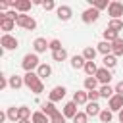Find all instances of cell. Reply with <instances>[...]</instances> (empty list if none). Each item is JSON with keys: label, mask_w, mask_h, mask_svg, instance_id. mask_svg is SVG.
I'll return each mask as SVG.
<instances>
[{"label": "cell", "mask_w": 123, "mask_h": 123, "mask_svg": "<svg viewBox=\"0 0 123 123\" xmlns=\"http://www.w3.org/2000/svg\"><path fill=\"white\" fill-rule=\"evenodd\" d=\"M23 81H25V86H27L33 94H40V92H44V83H42V79H40L35 71L25 73V75H23Z\"/></svg>", "instance_id": "cell-1"}, {"label": "cell", "mask_w": 123, "mask_h": 123, "mask_svg": "<svg viewBox=\"0 0 123 123\" xmlns=\"http://www.w3.org/2000/svg\"><path fill=\"white\" fill-rule=\"evenodd\" d=\"M38 65H40L38 54H25L23 60H21V67L25 69V73H31V71L38 69Z\"/></svg>", "instance_id": "cell-2"}, {"label": "cell", "mask_w": 123, "mask_h": 123, "mask_svg": "<svg viewBox=\"0 0 123 123\" xmlns=\"http://www.w3.org/2000/svg\"><path fill=\"white\" fill-rule=\"evenodd\" d=\"M15 25H19V27L25 29V31H35V29H37V21H35L31 15H27V13H19L17 19H15Z\"/></svg>", "instance_id": "cell-3"}, {"label": "cell", "mask_w": 123, "mask_h": 123, "mask_svg": "<svg viewBox=\"0 0 123 123\" xmlns=\"http://www.w3.org/2000/svg\"><path fill=\"white\" fill-rule=\"evenodd\" d=\"M108 15H110L111 19H119V17L123 15V2H119V0H111L110 6H108Z\"/></svg>", "instance_id": "cell-4"}, {"label": "cell", "mask_w": 123, "mask_h": 123, "mask_svg": "<svg viewBox=\"0 0 123 123\" xmlns=\"http://www.w3.org/2000/svg\"><path fill=\"white\" fill-rule=\"evenodd\" d=\"M0 44H2L4 50H17V48H19V40H17L13 35H2Z\"/></svg>", "instance_id": "cell-5"}, {"label": "cell", "mask_w": 123, "mask_h": 123, "mask_svg": "<svg viewBox=\"0 0 123 123\" xmlns=\"http://www.w3.org/2000/svg\"><path fill=\"white\" fill-rule=\"evenodd\" d=\"M98 17H100V12H98L96 8H86V10L81 13L83 23H94V21H98Z\"/></svg>", "instance_id": "cell-6"}, {"label": "cell", "mask_w": 123, "mask_h": 123, "mask_svg": "<svg viewBox=\"0 0 123 123\" xmlns=\"http://www.w3.org/2000/svg\"><path fill=\"white\" fill-rule=\"evenodd\" d=\"M108 110L119 113V111L123 110V96H121V94H113V96L108 100Z\"/></svg>", "instance_id": "cell-7"}, {"label": "cell", "mask_w": 123, "mask_h": 123, "mask_svg": "<svg viewBox=\"0 0 123 123\" xmlns=\"http://www.w3.org/2000/svg\"><path fill=\"white\" fill-rule=\"evenodd\" d=\"M15 27V21L6 17V13H0V29L4 31V35H10V31H13Z\"/></svg>", "instance_id": "cell-8"}, {"label": "cell", "mask_w": 123, "mask_h": 123, "mask_svg": "<svg viewBox=\"0 0 123 123\" xmlns=\"http://www.w3.org/2000/svg\"><path fill=\"white\" fill-rule=\"evenodd\" d=\"M31 6H33L31 0H15V2H12V8L15 12H19V13H27L31 10Z\"/></svg>", "instance_id": "cell-9"}, {"label": "cell", "mask_w": 123, "mask_h": 123, "mask_svg": "<svg viewBox=\"0 0 123 123\" xmlns=\"http://www.w3.org/2000/svg\"><path fill=\"white\" fill-rule=\"evenodd\" d=\"M56 15H58L60 21H69L71 15H73V10H71L69 6H58V8H56Z\"/></svg>", "instance_id": "cell-10"}, {"label": "cell", "mask_w": 123, "mask_h": 123, "mask_svg": "<svg viewBox=\"0 0 123 123\" xmlns=\"http://www.w3.org/2000/svg\"><path fill=\"white\" fill-rule=\"evenodd\" d=\"M94 77H96L98 83H102V85H110V81H111V71L106 69V67H98V73H96Z\"/></svg>", "instance_id": "cell-11"}, {"label": "cell", "mask_w": 123, "mask_h": 123, "mask_svg": "<svg viewBox=\"0 0 123 123\" xmlns=\"http://www.w3.org/2000/svg\"><path fill=\"white\" fill-rule=\"evenodd\" d=\"M65 92H67V90H65V86H54V88L50 90V94H48V100L56 104V102H60V100L65 96Z\"/></svg>", "instance_id": "cell-12"}, {"label": "cell", "mask_w": 123, "mask_h": 123, "mask_svg": "<svg viewBox=\"0 0 123 123\" xmlns=\"http://www.w3.org/2000/svg\"><path fill=\"white\" fill-rule=\"evenodd\" d=\"M33 48H35V54H42V52H46V50L50 48V42H46V38L38 37V38H35Z\"/></svg>", "instance_id": "cell-13"}, {"label": "cell", "mask_w": 123, "mask_h": 123, "mask_svg": "<svg viewBox=\"0 0 123 123\" xmlns=\"http://www.w3.org/2000/svg\"><path fill=\"white\" fill-rule=\"evenodd\" d=\"M62 113L65 115V119H67V117H69V119H73V117L79 113V111H77V104H75L73 100H71V102H67V104L63 106V111H62Z\"/></svg>", "instance_id": "cell-14"}, {"label": "cell", "mask_w": 123, "mask_h": 123, "mask_svg": "<svg viewBox=\"0 0 123 123\" xmlns=\"http://www.w3.org/2000/svg\"><path fill=\"white\" fill-rule=\"evenodd\" d=\"M73 102H75L77 106L88 104V92H86V90H77V92H73Z\"/></svg>", "instance_id": "cell-15"}, {"label": "cell", "mask_w": 123, "mask_h": 123, "mask_svg": "<svg viewBox=\"0 0 123 123\" xmlns=\"http://www.w3.org/2000/svg\"><path fill=\"white\" fill-rule=\"evenodd\" d=\"M100 104L98 102H88L86 104V110H85V113L88 115V117H96V115H100Z\"/></svg>", "instance_id": "cell-16"}, {"label": "cell", "mask_w": 123, "mask_h": 123, "mask_svg": "<svg viewBox=\"0 0 123 123\" xmlns=\"http://www.w3.org/2000/svg\"><path fill=\"white\" fill-rule=\"evenodd\" d=\"M37 75H38L40 79H48V77L52 75V67H50L48 63H40L38 69H37Z\"/></svg>", "instance_id": "cell-17"}, {"label": "cell", "mask_w": 123, "mask_h": 123, "mask_svg": "<svg viewBox=\"0 0 123 123\" xmlns=\"http://www.w3.org/2000/svg\"><path fill=\"white\" fill-rule=\"evenodd\" d=\"M111 54L117 58V56H123V38H117L111 42Z\"/></svg>", "instance_id": "cell-18"}, {"label": "cell", "mask_w": 123, "mask_h": 123, "mask_svg": "<svg viewBox=\"0 0 123 123\" xmlns=\"http://www.w3.org/2000/svg\"><path fill=\"white\" fill-rule=\"evenodd\" d=\"M31 121H33V123H50V117L40 110V111H35V113H33Z\"/></svg>", "instance_id": "cell-19"}, {"label": "cell", "mask_w": 123, "mask_h": 123, "mask_svg": "<svg viewBox=\"0 0 123 123\" xmlns=\"http://www.w3.org/2000/svg\"><path fill=\"white\" fill-rule=\"evenodd\" d=\"M96 50H98L100 54H104V56H110V54H111V42L102 40V42H98V44H96Z\"/></svg>", "instance_id": "cell-20"}, {"label": "cell", "mask_w": 123, "mask_h": 123, "mask_svg": "<svg viewBox=\"0 0 123 123\" xmlns=\"http://www.w3.org/2000/svg\"><path fill=\"white\" fill-rule=\"evenodd\" d=\"M98 92H100V98H108V100H110V98L115 94V88H111L110 85H102Z\"/></svg>", "instance_id": "cell-21"}, {"label": "cell", "mask_w": 123, "mask_h": 123, "mask_svg": "<svg viewBox=\"0 0 123 123\" xmlns=\"http://www.w3.org/2000/svg\"><path fill=\"white\" fill-rule=\"evenodd\" d=\"M42 111H44L48 117H52V115H56V113H58V108L54 106V102H50V100H48V102H44V104H42Z\"/></svg>", "instance_id": "cell-22"}, {"label": "cell", "mask_w": 123, "mask_h": 123, "mask_svg": "<svg viewBox=\"0 0 123 123\" xmlns=\"http://www.w3.org/2000/svg\"><path fill=\"white\" fill-rule=\"evenodd\" d=\"M96 52H98L96 48H92V46H86V48L83 50V54H81V56H83L86 62H94V58H96Z\"/></svg>", "instance_id": "cell-23"}, {"label": "cell", "mask_w": 123, "mask_h": 123, "mask_svg": "<svg viewBox=\"0 0 123 123\" xmlns=\"http://www.w3.org/2000/svg\"><path fill=\"white\" fill-rule=\"evenodd\" d=\"M102 62H104V67H106V69H110V71H111V69L117 65V58H115L113 54H110V56H104V60H102Z\"/></svg>", "instance_id": "cell-24"}, {"label": "cell", "mask_w": 123, "mask_h": 123, "mask_svg": "<svg viewBox=\"0 0 123 123\" xmlns=\"http://www.w3.org/2000/svg\"><path fill=\"white\" fill-rule=\"evenodd\" d=\"M85 63H86V60L83 56H73L71 58V67L73 69H85Z\"/></svg>", "instance_id": "cell-25"}, {"label": "cell", "mask_w": 123, "mask_h": 123, "mask_svg": "<svg viewBox=\"0 0 123 123\" xmlns=\"http://www.w3.org/2000/svg\"><path fill=\"white\" fill-rule=\"evenodd\" d=\"M23 85H25L23 77H19V75H12V77H10V86H12V88L17 90V88H21Z\"/></svg>", "instance_id": "cell-26"}, {"label": "cell", "mask_w": 123, "mask_h": 123, "mask_svg": "<svg viewBox=\"0 0 123 123\" xmlns=\"http://www.w3.org/2000/svg\"><path fill=\"white\" fill-rule=\"evenodd\" d=\"M88 4H90V8H96L98 12H100V10H104V8L108 10V6H110V2H108V0H88Z\"/></svg>", "instance_id": "cell-27"}, {"label": "cell", "mask_w": 123, "mask_h": 123, "mask_svg": "<svg viewBox=\"0 0 123 123\" xmlns=\"http://www.w3.org/2000/svg\"><path fill=\"white\" fill-rule=\"evenodd\" d=\"M83 85H85V90L88 92V90H96V86H98V81H96V77H86Z\"/></svg>", "instance_id": "cell-28"}, {"label": "cell", "mask_w": 123, "mask_h": 123, "mask_svg": "<svg viewBox=\"0 0 123 123\" xmlns=\"http://www.w3.org/2000/svg\"><path fill=\"white\" fill-rule=\"evenodd\" d=\"M117 38H119V33H115V31H111V29L106 27V31H104V40H106V42H113V40H117Z\"/></svg>", "instance_id": "cell-29"}, {"label": "cell", "mask_w": 123, "mask_h": 123, "mask_svg": "<svg viewBox=\"0 0 123 123\" xmlns=\"http://www.w3.org/2000/svg\"><path fill=\"white\" fill-rule=\"evenodd\" d=\"M85 73H86L88 77H94V75L98 73V67H96V63H94V62H86V63H85Z\"/></svg>", "instance_id": "cell-30"}, {"label": "cell", "mask_w": 123, "mask_h": 123, "mask_svg": "<svg viewBox=\"0 0 123 123\" xmlns=\"http://www.w3.org/2000/svg\"><path fill=\"white\" fill-rule=\"evenodd\" d=\"M17 110H19V108H15V106H12V108L6 110V115H8L10 121H19V111H17Z\"/></svg>", "instance_id": "cell-31"}, {"label": "cell", "mask_w": 123, "mask_h": 123, "mask_svg": "<svg viewBox=\"0 0 123 123\" xmlns=\"http://www.w3.org/2000/svg\"><path fill=\"white\" fill-rule=\"evenodd\" d=\"M108 29H111V31H115V33H119V31L123 29V21H121V19H110Z\"/></svg>", "instance_id": "cell-32"}, {"label": "cell", "mask_w": 123, "mask_h": 123, "mask_svg": "<svg viewBox=\"0 0 123 123\" xmlns=\"http://www.w3.org/2000/svg\"><path fill=\"white\" fill-rule=\"evenodd\" d=\"M52 60H54V62H63V60H67V50L62 48V50H58V52H52Z\"/></svg>", "instance_id": "cell-33"}, {"label": "cell", "mask_w": 123, "mask_h": 123, "mask_svg": "<svg viewBox=\"0 0 123 123\" xmlns=\"http://www.w3.org/2000/svg\"><path fill=\"white\" fill-rule=\"evenodd\" d=\"M98 117H100V121H102V123H110V121L113 119V111H110V110L106 108V110H102V111H100V115H98Z\"/></svg>", "instance_id": "cell-34"}, {"label": "cell", "mask_w": 123, "mask_h": 123, "mask_svg": "<svg viewBox=\"0 0 123 123\" xmlns=\"http://www.w3.org/2000/svg\"><path fill=\"white\" fill-rule=\"evenodd\" d=\"M19 119H29V117H33V113H31V108H27V106H19Z\"/></svg>", "instance_id": "cell-35"}, {"label": "cell", "mask_w": 123, "mask_h": 123, "mask_svg": "<svg viewBox=\"0 0 123 123\" xmlns=\"http://www.w3.org/2000/svg\"><path fill=\"white\" fill-rule=\"evenodd\" d=\"M86 119H88V115H86L85 111H79V113L73 117V123H86Z\"/></svg>", "instance_id": "cell-36"}, {"label": "cell", "mask_w": 123, "mask_h": 123, "mask_svg": "<svg viewBox=\"0 0 123 123\" xmlns=\"http://www.w3.org/2000/svg\"><path fill=\"white\" fill-rule=\"evenodd\" d=\"M50 123H65V115H63L62 111H58L56 115L50 117Z\"/></svg>", "instance_id": "cell-37"}, {"label": "cell", "mask_w": 123, "mask_h": 123, "mask_svg": "<svg viewBox=\"0 0 123 123\" xmlns=\"http://www.w3.org/2000/svg\"><path fill=\"white\" fill-rule=\"evenodd\" d=\"M50 50H52V52H58V50H62V42H60L58 38L50 40Z\"/></svg>", "instance_id": "cell-38"}, {"label": "cell", "mask_w": 123, "mask_h": 123, "mask_svg": "<svg viewBox=\"0 0 123 123\" xmlns=\"http://www.w3.org/2000/svg\"><path fill=\"white\" fill-rule=\"evenodd\" d=\"M42 8H44L46 12H52V10L56 8V2H54V0H44V4H42Z\"/></svg>", "instance_id": "cell-39"}, {"label": "cell", "mask_w": 123, "mask_h": 123, "mask_svg": "<svg viewBox=\"0 0 123 123\" xmlns=\"http://www.w3.org/2000/svg\"><path fill=\"white\" fill-rule=\"evenodd\" d=\"M98 98H100L98 90H88V102H98Z\"/></svg>", "instance_id": "cell-40"}, {"label": "cell", "mask_w": 123, "mask_h": 123, "mask_svg": "<svg viewBox=\"0 0 123 123\" xmlns=\"http://www.w3.org/2000/svg\"><path fill=\"white\" fill-rule=\"evenodd\" d=\"M113 88H115V94H121V96H123V81H119Z\"/></svg>", "instance_id": "cell-41"}, {"label": "cell", "mask_w": 123, "mask_h": 123, "mask_svg": "<svg viewBox=\"0 0 123 123\" xmlns=\"http://www.w3.org/2000/svg\"><path fill=\"white\" fill-rule=\"evenodd\" d=\"M117 117H119V123H123V110L119 111V115H117Z\"/></svg>", "instance_id": "cell-42"}, {"label": "cell", "mask_w": 123, "mask_h": 123, "mask_svg": "<svg viewBox=\"0 0 123 123\" xmlns=\"http://www.w3.org/2000/svg\"><path fill=\"white\" fill-rule=\"evenodd\" d=\"M17 123H33V121H29V119H19Z\"/></svg>", "instance_id": "cell-43"}]
</instances>
